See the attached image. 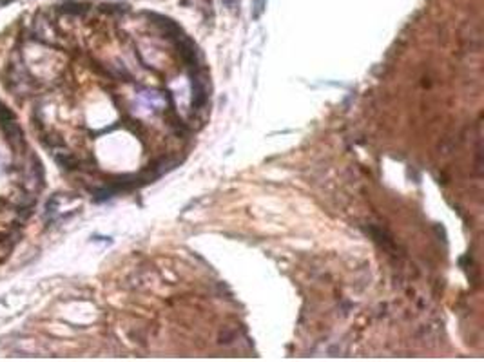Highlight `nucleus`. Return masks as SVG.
Segmentation results:
<instances>
[{
	"label": "nucleus",
	"instance_id": "f257e3e1",
	"mask_svg": "<svg viewBox=\"0 0 484 362\" xmlns=\"http://www.w3.org/2000/svg\"><path fill=\"white\" fill-rule=\"evenodd\" d=\"M207 102V91L205 85L202 84V80L198 76L192 75V105L194 107H203Z\"/></svg>",
	"mask_w": 484,
	"mask_h": 362
},
{
	"label": "nucleus",
	"instance_id": "20e7f679",
	"mask_svg": "<svg viewBox=\"0 0 484 362\" xmlns=\"http://www.w3.org/2000/svg\"><path fill=\"white\" fill-rule=\"evenodd\" d=\"M265 9V0H256V11H254V18H259V15Z\"/></svg>",
	"mask_w": 484,
	"mask_h": 362
},
{
	"label": "nucleus",
	"instance_id": "39448f33",
	"mask_svg": "<svg viewBox=\"0 0 484 362\" xmlns=\"http://www.w3.org/2000/svg\"><path fill=\"white\" fill-rule=\"evenodd\" d=\"M223 4H227L229 8H232V6L236 4V0H223Z\"/></svg>",
	"mask_w": 484,
	"mask_h": 362
},
{
	"label": "nucleus",
	"instance_id": "f03ea898",
	"mask_svg": "<svg viewBox=\"0 0 484 362\" xmlns=\"http://www.w3.org/2000/svg\"><path fill=\"white\" fill-rule=\"evenodd\" d=\"M56 161H58L62 167H65V168H73V165H75V159L71 158V156H68V154H58L56 156Z\"/></svg>",
	"mask_w": 484,
	"mask_h": 362
},
{
	"label": "nucleus",
	"instance_id": "7ed1b4c3",
	"mask_svg": "<svg viewBox=\"0 0 484 362\" xmlns=\"http://www.w3.org/2000/svg\"><path fill=\"white\" fill-rule=\"evenodd\" d=\"M85 6H82V4H68V6H64L62 8V11L64 13H83L85 11Z\"/></svg>",
	"mask_w": 484,
	"mask_h": 362
}]
</instances>
